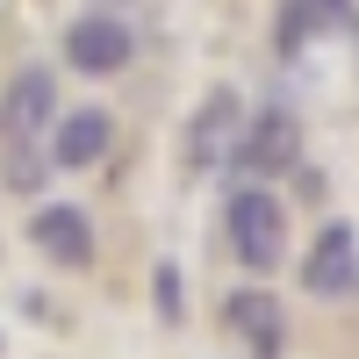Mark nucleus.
<instances>
[{
    "label": "nucleus",
    "instance_id": "5",
    "mask_svg": "<svg viewBox=\"0 0 359 359\" xmlns=\"http://www.w3.org/2000/svg\"><path fill=\"white\" fill-rule=\"evenodd\" d=\"M130 57H137V29L123 15H72L65 22V65L79 79H115V72H130Z\"/></svg>",
    "mask_w": 359,
    "mask_h": 359
},
{
    "label": "nucleus",
    "instance_id": "9",
    "mask_svg": "<svg viewBox=\"0 0 359 359\" xmlns=\"http://www.w3.org/2000/svg\"><path fill=\"white\" fill-rule=\"evenodd\" d=\"M223 323L237 331V345L252 359H287V309L266 287H230L223 294Z\"/></svg>",
    "mask_w": 359,
    "mask_h": 359
},
{
    "label": "nucleus",
    "instance_id": "7",
    "mask_svg": "<svg viewBox=\"0 0 359 359\" xmlns=\"http://www.w3.org/2000/svg\"><path fill=\"white\" fill-rule=\"evenodd\" d=\"M352 287H359V230L352 223H323L316 245L302 252V294H316V302H345Z\"/></svg>",
    "mask_w": 359,
    "mask_h": 359
},
{
    "label": "nucleus",
    "instance_id": "10",
    "mask_svg": "<svg viewBox=\"0 0 359 359\" xmlns=\"http://www.w3.org/2000/svg\"><path fill=\"white\" fill-rule=\"evenodd\" d=\"M352 22V0H280L273 15V50L280 57H302L316 29H345Z\"/></svg>",
    "mask_w": 359,
    "mask_h": 359
},
{
    "label": "nucleus",
    "instance_id": "4",
    "mask_svg": "<svg viewBox=\"0 0 359 359\" xmlns=\"http://www.w3.org/2000/svg\"><path fill=\"white\" fill-rule=\"evenodd\" d=\"M245 115H252V108H245V94H237V86H208V94L194 101V115H187V137H180L187 172H223L237 130H245Z\"/></svg>",
    "mask_w": 359,
    "mask_h": 359
},
{
    "label": "nucleus",
    "instance_id": "3",
    "mask_svg": "<svg viewBox=\"0 0 359 359\" xmlns=\"http://www.w3.org/2000/svg\"><path fill=\"white\" fill-rule=\"evenodd\" d=\"M294 158H302V123L287 115V101H273V108L245 115V130H237V144H230L223 165H230L237 180H266V187H273Z\"/></svg>",
    "mask_w": 359,
    "mask_h": 359
},
{
    "label": "nucleus",
    "instance_id": "1",
    "mask_svg": "<svg viewBox=\"0 0 359 359\" xmlns=\"http://www.w3.org/2000/svg\"><path fill=\"white\" fill-rule=\"evenodd\" d=\"M57 123V72L50 65H22L8 79V94H0V180H8L15 194H36L43 180V137Z\"/></svg>",
    "mask_w": 359,
    "mask_h": 359
},
{
    "label": "nucleus",
    "instance_id": "6",
    "mask_svg": "<svg viewBox=\"0 0 359 359\" xmlns=\"http://www.w3.org/2000/svg\"><path fill=\"white\" fill-rule=\"evenodd\" d=\"M29 245H36L57 273H86L94 266V223H86V208L79 201H36L29 208Z\"/></svg>",
    "mask_w": 359,
    "mask_h": 359
},
{
    "label": "nucleus",
    "instance_id": "2",
    "mask_svg": "<svg viewBox=\"0 0 359 359\" xmlns=\"http://www.w3.org/2000/svg\"><path fill=\"white\" fill-rule=\"evenodd\" d=\"M223 237H230V252L245 273H280V259H287V201L266 187V180H230V194H223Z\"/></svg>",
    "mask_w": 359,
    "mask_h": 359
},
{
    "label": "nucleus",
    "instance_id": "8",
    "mask_svg": "<svg viewBox=\"0 0 359 359\" xmlns=\"http://www.w3.org/2000/svg\"><path fill=\"white\" fill-rule=\"evenodd\" d=\"M108 151H115V115L108 108H72V115H57L50 137H43V158L57 172H94Z\"/></svg>",
    "mask_w": 359,
    "mask_h": 359
},
{
    "label": "nucleus",
    "instance_id": "11",
    "mask_svg": "<svg viewBox=\"0 0 359 359\" xmlns=\"http://www.w3.org/2000/svg\"><path fill=\"white\" fill-rule=\"evenodd\" d=\"M151 316L165 323V331H180V323H187V280H180L172 259H151Z\"/></svg>",
    "mask_w": 359,
    "mask_h": 359
}]
</instances>
